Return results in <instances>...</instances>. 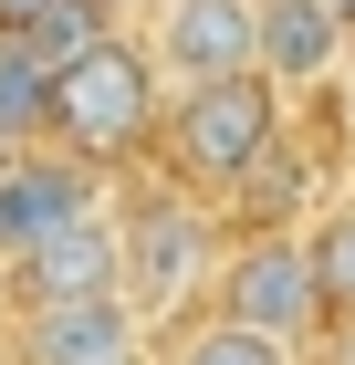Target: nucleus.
I'll use <instances>...</instances> for the list:
<instances>
[{"instance_id": "nucleus-1", "label": "nucleus", "mask_w": 355, "mask_h": 365, "mask_svg": "<svg viewBox=\"0 0 355 365\" xmlns=\"http://www.w3.org/2000/svg\"><path fill=\"white\" fill-rule=\"evenodd\" d=\"M167 73L146 42H126V31H105L94 53H74L53 73V136L63 157H84V168H105V157H136L146 136H167Z\"/></svg>"}, {"instance_id": "nucleus-10", "label": "nucleus", "mask_w": 355, "mask_h": 365, "mask_svg": "<svg viewBox=\"0 0 355 365\" xmlns=\"http://www.w3.org/2000/svg\"><path fill=\"white\" fill-rule=\"evenodd\" d=\"M31 136H53V63L0 42V157H31Z\"/></svg>"}, {"instance_id": "nucleus-2", "label": "nucleus", "mask_w": 355, "mask_h": 365, "mask_svg": "<svg viewBox=\"0 0 355 365\" xmlns=\"http://www.w3.org/2000/svg\"><path fill=\"white\" fill-rule=\"evenodd\" d=\"M282 146V84L241 73V84H199L167 105V168L189 188H251Z\"/></svg>"}, {"instance_id": "nucleus-14", "label": "nucleus", "mask_w": 355, "mask_h": 365, "mask_svg": "<svg viewBox=\"0 0 355 365\" xmlns=\"http://www.w3.org/2000/svg\"><path fill=\"white\" fill-rule=\"evenodd\" d=\"M345 136H355V73H345Z\"/></svg>"}, {"instance_id": "nucleus-17", "label": "nucleus", "mask_w": 355, "mask_h": 365, "mask_svg": "<svg viewBox=\"0 0 355 365\" xmlns=\"http://www.w3.org/2000/svg\"><path fill=\"white\" fill-rule=\"evenodd\" d=\"M157 11H167V0H157Z\"/></svg>"}, {"instance_id": "nucleus-5", "label": "nucleus", "mask_w": 355, "mask_h": 365, "mask_svg": "<svg viewBox=\"0 0 355 365\" xmlns=\"http://www.w3.org/2000/svg\"><path fill=\"white\" fill-rule=\"evenodd\" d=\"M146 53H157L167 94L241 84V73H261V0H167V11H146Z\"/></svg>"}, {"instance_id": "nucleus-13", "label": "nucleus", "mask_w": 355, "mask_h": 365, "mask_svg": "<svg viewBox=\"0 0 355 365\" xmlns=\"http://www.w3.org/2000/svg\"><path fill=\"white\" fill-rule=\"evenodd\" d=\"M63 11H84V0H0V42H42Z\"/></svg>"}, {"instance_id": "nucleus-6", "label": "nucleus", "mask_w": 355, "mask_h": 365, "mask_svg": "<svg viewBox=\"0 0 355 365\" xmlns=\"http://www.w3.org/2000/svg\"><path fill=\"white\" fill-rule=\"evenodd\" d=\"M94 168L84 157H63V146H31V157H0V261L21 272L42 240H53L63 220H84L94 209Z\"/></svg>"}, {"instance_id": "nucleus-4", "label": "nucleus", "mask_w": 355, "mask_h": 365, "mask_svg": "<svg viewBox=\"0 0 355 365\" xmlns=\"http://www.w3.org/2000/svg\"><path fill=\"white\" fill-rule=\"evenodd\" d=\"M209 313H230V324H251V334H272V344H303L314 324H334V313H324V282H314V251H303V230H251L241 251L219 261Z\"/></svg>"}, {"instance_id": "nucleus-8", "label": "nucleus", "mask_w": 355, "mask_h": 365, "mask_svg": "<svg viewBox=\"0 0 355 365\" xmlns=\"http://www.w3.org/2000/svg\"><path fill=\"white\" fill-rule=\"evenodd\" d=\"M261 73H272L282 94L345 84L355 73V21L334 0H261Z\"/></svg>"}, {"instance_id": "nucleus-15", "label": "nucleus", "mask_w": 355, "mask_h": 365, "mask_svg": "<svg viewBox=\"0 0 355 365\" xmlns=\"http://www.w3.org/2000/svg\"><path fill=\"white\" fill-rule=\"evenodd\" d=\"M115 365H157V355H115Z\"/></svg>"}, {"instance_id": "nucleus-16", "label": "nucleus", "mask_w": 355, "mask_h": 365, "mask_svg": "<svg viewBox=\"0 0 355 365\" xmlns=\"http://www.w3.org/2000/svg\"><path fill=\"white\" fill-rule=\"evenodd\" d=\"M334 11H345V21H355V0H334Z\"/></svg>"}, {"instance_id": "nucleus-12", "label": "nucleus", "mask_w": 355, "mask_h": 365, "mask_svg": "<svg viewBox=\"0 0 355 365\" xmlns=\"http://www.w3.org/2000/svg\"><path fill=\"white\" fill-rule=\"evenodd\" d=\"M303 251H314V282H324V313L355 324V198H334V209L303 220Z\"/></svg>"}, {"instance_id": "nucleus-9", "label": "nucleus", "mask_w": 355, "mask_h": 365, "mask_svg": "<svg viewBox=\"0 0 355 365\" xmlns=\"http://www.w3.org/2000/svg\"><path fill=\"white\" fill-rule=\"evenodd\" d=\"M21 355H31V365H115V355H146V313L126 303V292L31 303V313H21Z\"/></svg>"}, {"instance_id": "nucleus-3", "label": "nucleus", "mask_w": 355, "mask_h": 365, "mask_svg": "<svg viewBox=\"0 0 355 365\" xmlns=\"http://www.w3.org/2000/svg\"><path fill=\"white\" fill-rule=\"evenodd\" d=\"M219 261H230V251H219L209 209H199L189 188L126 198V303H136L146 324H167L189 292H219Z\"/></svg>"}, {"instance_id": "nucleus-7", "label": "nucleus", "mask_w": 355, "mask_h": 365, "mask_svg": "<svg viewBox=\"0 0 355 365\" xmlns=\"http://www.w3.org/2000/svg\"><path fill=\"white\" fill-rule=\"evenodd\" d=\"M31 303H84V292H126V198H94L84 220H63L42 251L11 272Z\"/></svg>"}, {"instance_id": "nucleus-11", "label": "nucleus", "mask_w": 355, "mask_h": 365, "mask_svg": "<svg viewBox=\"0 0 355 365\" xmlns=\"http://www.w3.org/2000/svg\"><path fill=\"white\" fill-rule=\"evenodd\" d=\"M157 365H303V344H272V334H251V324H230V313H199V324L167 334Z\"/></svg>"}]
</instances>
